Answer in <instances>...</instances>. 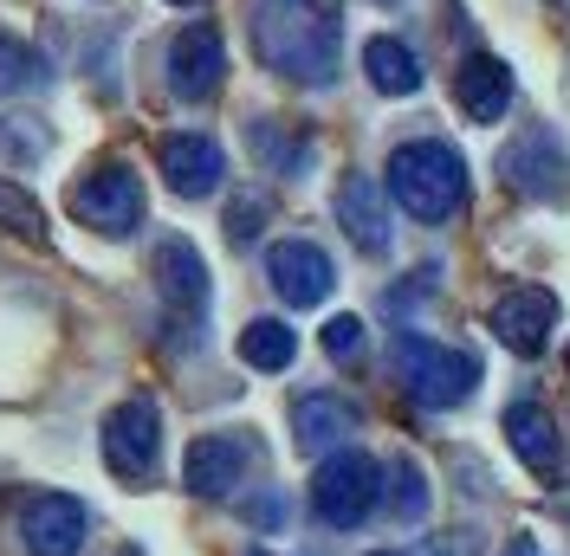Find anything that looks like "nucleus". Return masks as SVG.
<instances>
[{"label": "nucleus", "mask_w": 570, "mask_h": 556, "mask_svg": "<svg viewBox=\"0 0 570 556\" xmlns=\"http://www.w3.org/2000/svg\"><path fill=\"white\" fill-rule=\"evenodd\" d=\"M247 27L259 66L292 85H331L337 78V20L318 0H247Z\"/></svg>", "instance_id": "nucleus-1"}, {"label": "nucleus", "mask_w": 570, "mask_h": 556, "mask_svg": "<svg viewBox=\"0 0 570 556\" xmlns=\"http://www.w3.org/2000/svg\"><path fill=\"white\" fill-rule=\"evenodd\" d=\"M390 195L402 214H415L422 227H441L466 208V162L454 142L422 137V142H402L390 156Z\"/></svg>", "instance_id": "nucleus-2"}, {"label": "nucleus", "mask_w": 570, "mask_h": 556, "mask_svg": "<svg viewBox=\"0 0 570 556\" xmlns=\"http://www.w3.org/2000/svg\"><path fill=\"white\" fill-rule=\"evenodd\" d=\"M395 376H402V388H409L422 408H454V401H466L473 383H480V356L402 330V337H395Z\"/></svg>", "instance_id": "nucleus-3"}, {"label": "nucleus", "mask_w": 570, "mask_h": 556, "mask_svg": "<svg viewBox=\"0 0 570 556\" xmlns=\"http://www.w3.org/2000/svg\"><path fill=\"white\" fill-rule=\"evenodd\" d=\"M376 498H383V466L356 447H337L318 466V479H312V512L331 530H356V524L376 512Z\"/></svg>", "instance_id": "nucleus-4"}, {"label": "nucleus", "mask_w": 570, "mask_h": 556, "mask_svg": "<svg viewBox=\"0 0 570 556\" xmlns=\"http://www.w3.org/2000/svg\"><path fill=\"white\" fill-rule=\"evenodd\" d=\"M71 214L85 227H98L105 240H124L142 227V181L124 162H98L91 175L71 181Z\"/></svg>", "instance_id": "nucleus-5"}, {"label": "nucleus", "mask_w": 570, "mask_h": 556, "mask_svg": "<svg viewBox=\"0 0 570 556\" xmlns=\"http://www.w3.org/2000/svg\"><path fill=\"white\" fill-rule=\"evenodd\" d=\"M98 447H105V466L117 479H149L156 473V453H163V415L149 395H130L117 401L98 427Z\"/></svg>", "instance_id": "nucleus-6"}, {"label": "nucleus", "mask_w": 570, "mask_h": 556, "mask_svg": "<svg viewBox=\"0 0 570 556\" xmlns=\"http://www.w3.org/2000/svg\"><path fill=\"white\" fill-rule=\"evenodd\" d=\"M85 537H91L85 498H71V492H39V498H27V512H20V544H27V556H78Z\"/></svg>", "instance_id": "nucleus-7"}, {"label": "nucleus", "mask_w": 570, "mask_h": 556, "mask_svg": "<svg viewBox=\"0 0 570 556\" xmlns=\"http://www.w3.org/2000/svg\"><path fill=\"white\" fill-rule=\"evenodd\" d=\"M253 459H259V447H253L247 434H202L188 447V459H181V486L195 492V498H227V492L247 486Z\"/></svg>", "instance_id": "nucleus-8"}, {"label": "nucleus", "mask_w": 570, "mask_h": 556, "mask_svg": "<svg viewBox=\"0 0 570 556\" xmlns=\"http://www.w3.org/2000/svg\"><path fill=\"white\" fill-rule=\"evenodd\" d=\"M220 78H227V46H220V33H214L208 20L181 27L169 39V91H176L181 105H208L214 91H220Z\"/></svg>", "instance_id": "nucleus-9"}, {"label": "nucleus", "mask_w": 570, "mask_h": 556, "mask_svg": "<svg viewBox=\"0 0 570 556\" xmlns=\"http://www.w3.org/2000/svg\"><path fill=\"white\" fill-rule=\"evenodd\" d=\"M266 272H273V291H279L292 311H312V305H324L337 291V266L312 240H279L266 252Z\"/></svg>", "instance_id": "nucleus-10"}, {"label": "nucleus", "mask_w": 570, "mask_h": 556, "mask_svg": "<svg viewBox=\"0 0 570 556\" xmlns=\"http://www.w3.org/2000/svg\"><path fill=\"white\" fill-rule=\"evenodd\" d=\"M156 162H163V181L176 188L181 201H208L214 188H220V175H227V156H220V142L202 137V130H181V137H163L156 149Z\"/></svg>", "instance_id": "nucleus-11"}, {"label": "nucleus", "mask_w": 570, "mask_h": 556, "mask_svg": "<svg viewBox=\"0 0 570 556\" xmlns=\"http://www.w3.org/2000/svg\"><path fill=\"white\" fill-rule=\"evenodd\" d=\"M551 330H558V298L544 285H519V291H505L493 305V337L512 356H538L551 344Z\"/></svg>", "instance_id": "nucleus-12"}, {"label": "nucleus", "mask_w": 570, "mask_h": 556, "mask_svg": "<svg viewBox=\"0 0 570 556\" xmlns=\"http://www.w3.org/2000/svg\"><path fill=\"white\" fill-rule=\"evenodd\" d=\"M499 169H505V181L519 188V195H532V201H551L558 188H564V142L551 137V130H525V137L512 142L505 156H499Z\"/></svg>", "instance_id": "nucleus-13"}, {"label": "nucleus", "mask_w": 570, "mask_h": 556, "mask_svg": "<svg viewBox=\"0 0 570 556\" xmlns=\"http://www.w3.org/2000/svg\"><path fill=\"white\" fill-rule=\"evenodd\" d=\"M356 427H363L356 401L331 395V388H318V395H298V401H292V440H298V453H337Z\"/></svg>", "instance_id": "nucleus-14"}, {"label": "nucleus", "mask_w": 570, "mask_h": 556, "mask_svg": "<svg viewBox=\"0 0 570 556\" xmlns=\"http://www.w3.org/2000/svg\"><path fill=\"white\" fill-rule=\"evenodd\" d=\"M149 272H156V291H163L169 311H181V317L208 311V266H202V252L188 240H163L149 252Z\"/></svg>", "instance_id": "nucleus-15"}, {"label": "nucleus", "mask_w": 570, "mask_h": 556, "mask_svg": "<svg viewBox=\"0 0 570 556\" xmlns=\"http://www.w3.org/2000/svg\"><path fill=\"white\" fill-rule=\"evenodd\" d=\"M454 98H461V110L473 123H499L512 110V66L493 59V52H473L461 66V78H454Z\"/></svg>", "instance_id": "nucleus-16"}, {"label": "nucleus", "mask_w": 570, "mask_h": 556, "mask_svg": "<svg viewBox=\"0 0 570 556\" xmlns=\"http://www.w3.org/2000/svg\"><path fill=\"white\" fill-rule=\"evenodd\" d=\"M505 440H512V453H519L532 473H544V479L564 466V447H558V420L544 415L538 401H512V408H505Z\"/></svg>", "instance_id": "nucleus-17"}, {"label": "nucleus", "mask_w": 570, "mask_h": 556, "mask_svg": "<svg viewBox=\"0 0 570 556\" xmlns=\"http://www.w3.org/2000/svg\"><path fill=\"white\" fill-rule=\"evenodd\" d=\"M337 220H344V234H351L363 252H383V246H390V208H383V188H376L370 175H351V181L337 188Z\"/></svg>", "instance_id": "nucleus-18"}, {"label": "nucleus", "mask_w": 570, "mask_h": 556, "mask_svg": "<svg viewBox=\"0 0 570 556\" xmlns=\"http://www.w3.org/2000/svg\"><path fill=\"white\" fill-rule=\"evenodd\" d=\"M363 71H370V85L383 91V98H409V91H422V59L402 46V39L376 33L363 46Z\"/></svg>", "instance_id": "nucleus-19"}, {"label": "nucleus", "mask_w": 570, "mask_h": 556, "mask_svg": "<svg viewBox=\"0 0 570 556\" xmlns=\"http://www.w3.org/2000/svg\"><path fill=\"white\" fill-rule=\"evenodd\" d=\"M292 356H298V330L285 317H253L247 330H240V363L247 369L279 376V369H292Z\"/></svg>", "instance_id": "nucleus-20"}, {"label": "nucleus", "mask_w": 570, "mask_h": 556, "mask_svg": "<svg viewBox=\"0 0 570 556\" xmlns=\"http://www.w3.org/2000/svg\"><path fill=\"white\" fill-rule=\"evenodd\" d=\"M39 78H46V59H39L27 39L0 33V98H13V91H33Z\"/></svg>", "instance_id": "nucleus-21"}, {"label": "nucleus", "mask_w": 570, "mask_h": 556, "mask_svg": "<svg viewBox=\"0 0 570 556\" xmlns=\"http://www.w3.org/2000/svg\"><path fill=\"white\" fill-rule=\"evenodd\" d=\"M0 227L20 234V240H46V208H39L20 181H7V175H0Z\"/></svg>", "instance_id": "nucleus-22"}, {"label": "nucleus", "mask_w": 570, "mask_h": 556, "mask_svg": "<svg viewBox=\"0 0 570 556\" xmlns=\"http://www.w3.org/2000/svg\"><path fill=\"white\" fill-rule=\"evenodd\" d=\"M422 512H428V479L409 466V459H402V466H395V518L415 524Z\"/></svg>", "instance_id": "nucleus-23"}, {"label": "nucleus", "mask_w": 570, "mask_h": 556, "mask_svg": "<svg viewBox=\"0 0 570 556\" xmlns=\"http://www.w3.org/2000/svg\"><path fill=\"white\" fill-rule=\"evenodd\" d=\"M324 349H331L337 363H351L356 349H363V317H331V324H324Z\"/></svg>", "instance_id": "nucleus-24"}, {"label": "nucleus", "mask_w": 570, "mask_h": 556, "mask_svg": "<svg viewBox=\"0 0 570 556\" xmlns=\"http://www.w3.org/2000/svg\"><path fill=\"white\" fill-rule=\"evenodd\" d=\"M422 556H480V537L473 530H441V537H428Z\"/></svg>", "instance_id": "nucleus-25"}, {"label": "nucleus", "mask_w": 570, "mask_h": 556, "mask_svg": "<svg viewBox=\"0 0 570 556\" xmlns=\"http://www.w3.org/2000/svg\"><path fill=\"white\" fill-rule=\"evenodd\" d=\"M253 234H259V201H240V208L227 214V240H234V246H247Z\"/></svg>", "instance_id": "nucleus-26"}, {"label": "nucleus", "mask_w": 570, "mask_h": 556, "mask_svg": "<svg viewBox=\"0 0 570 556\" xmlns=\"http://www.w3.org/2000/svg\"><path fill=\"white\" fill-rule=\"evenodd\" d=\"M169 7H202V0H169Z\"/></svg>", "instance_id": "nucleus-27"}, {"label": "nucleus", "mask_w": 570, "mask_h": 556, "mask_svg": "<svg viewBox=\"0 0 570 556\" xmlns=\"http://www.w3.org/2000/svg\"><path fill=\"white\" fill-rule=\"evenodd\" d=\"M376 556H395V550H376Z\"/></svg>", "instance_id": "nucleus-28"}, {"label": "nucleus", "mask_w": 570, "mask_h": 556, "mask_svg": "<svg viewBox=\"0 0 570 556\" xmlns=\"http://www.w3.org/2000/svg\"><path fill=\"white\" fill-rule=\"evenodd\" d=\"M253 556H266V550H253Z\"/></svg>", "instance_id": "nucleus-29"}]
</instances>
